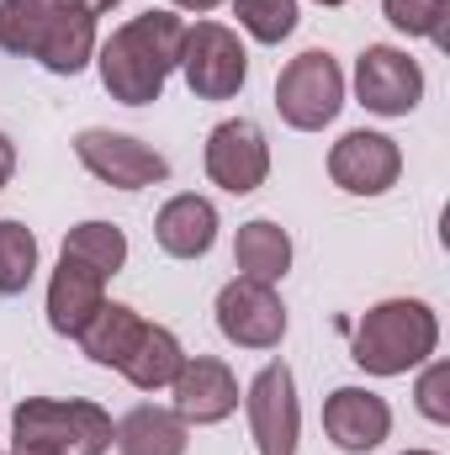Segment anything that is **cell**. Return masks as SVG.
Returning <instances> with one entry per match:
<instances>
[{"label": "cell", "instance_id": "cell-21", "mask_svg": "<svg viewBox=\"0 0 450 455\" xmlns=\"http://www.w3.org/2000/svg\"><path fill=\"white\" fill-rule=\"evenodd\" d=\"M64 254L85 259L91 270H101V275L112 281L117 270L127 265V233H122L117 223L91 218V223H80V228H69V233H64Z\"/></svg>", "mask_w": 450, "mask_h": 455}, {"label": "cell", "instance_id": "cell-14", "mask_svg": "<svg viewBox=\"0 0 450 455\" xmlns=\"http://www.w3.org/2000/svg\"><path fill=\"white\" fill-rule=\"evenodd\" d=\"M324 435L344 455H371L392 435V408L371 387H334L324 403Z\"/></svg>", "mask_w": 450, "mask_h": 455}, {"label": "cell", "instance_id": "cell-10", "mask_svg": "<svg viewBox=\"0 0 450 455\" xmlns=\"http://www.w3.org/2000/svg\"><path fill=\"white\" fill-rule=\"evenodd\" d=\"M218 329L238 349H276L286 339V302H281L276 286L233 275L218 291Z\"/></svg>", "mask_w": 450, "mask_h": 455}, {"label": "cell", "instance_id": "cell-28", "mask_svg": "<svg viewBox=\"0 0 450 455\" xmlns=\"http://www.w3.org/2000/svg\"><path fill=\"white\" fill-rule=\"evenodd\" d=\"M117 5H122V0H85V11H91V16H107V11H117Z\"/></svg>", "mask_w": 450, "mask_h": 455}, {"label": "cell", "instance_id": "cell-15", "mask_svg": "<svg viewBox=\"0 0 450 455\" xmlns=\"http://www.w3.org/2000/svg\"><path fill=\"white\" fill-rule=\"evenodd\" d=\"M101 302H107V275L75 254H59V270L48 281V329L59 339H75L101 313Z\"/></svg>", "mask_w": 450, "mask_h": 455}, {"label": "cell", "instance_id": "cell-31", "mask_svg": "<svg viewBox=\"0 0 450 455\" xmlns=\"http://www.w3.org/2000/svg\"><path fill=\"white\" fill-rule=\"evenodd\" d=\"M11 455H16V451H11Z\"/></svg>", "mask_w": 450, "mask_h": 455}, {"label": "cell", "instance_id": "cell-24", "mask_svg": "<svg viewBox=\"0 0 450 455\" xmlns=\"http://www.w3.org/2000/svg\"><path fill=\"white\" fill-rule=\"evenodd\" d=\"M382 16L403 37H430L435 48H450V0H382Z\"/></svg>", "mask_w": 450, "mask_h": 455}, {"label": "cell", "instance_id": "cell-7", "mask_svg": "<svg viewBox=\"0 0 450 455\" xmlns=\"http://www.w3.org/2000/svg\"><path fill=\"white\" fill-rule=\"evenodd\" d=\"M244 413H249V435H254L260 455H297L302 403H297V376L286 360H270L254 371V381L244 392Z\"/></svg>", "mask_w": 450, "mask_h": 455}, {"label": "cell", "instance_id": "cell-29", "mask_svg": "<svg viewBox=\"0 0 450 455\" xmlns=\"http://www.w3.org/2000/svg\"><path fill=\"white\" fill-rule=\"evenodd\" d=\"M313 5H329V11H334V5H344V0H313Z\"/></svg>", "mask_w": 450, "mask_h": 455}, {"label": "cell", "instance_id": "cell-6", "mask_svg": "<svg viewBox=\"0 0 450 455\" xmlns=\"http://www.w3.org/2000/svg\"><path fill=\"white\" fill-rule=\"evenodd\" d=\"M75 159L112 191H143V186H165L170 180V159L159 148H149L133 132H112V127L75 132Z\"/></svg>", "mask_w": 450, "mask_h": 455}, {"label": "cell", "instance_id": "cell-8", "mask_svg": "<svg viewBox=\"0 0 450 455\" xmlns=\"http://www.w3.org/2000/svg\"><path fill=\"white\" fill-rule=\"evenodd\" d=\"M202 164H207V180L228 191V196H249L270 180V143H265V127L249 122V116H228L207 132V148H202Z\"/></svg>", "mask_w": 450, "mask_h": 455}, {"label": "cell", "instance_id": "cell-30", "mask_svg": "<svg viewBox=\"0 0 450 455\" xmlns=\"http://www.w3.org/2000/svg\"><path fill=\"white\" fill-rule=\"evenodd\" d=\"M403 455H435V451H403Z\"/></svg>", "mask_w": 450, "mask_h": 455}, {"label": "cell", "instance_id": "cell-12", "mask_svg": "<svg viewBox=\"0 0 450 455\" xmlns=\"http://www.w3.org/2000/svg\"><path fill=\"white\" fill-rule=\"evenodd\" d=\"M170 408L186 419V424H197V429H213V424H223L238 413V376L228 371V360L218 355H186V365H181V376L170 381Z\"/></svg>", "mask_w": 450, "mask_h": 455}, {"label": "cell", "instance_id": "cell-4", "mask_svg": "<svg viewBox=\"0 0 450 455\" xmlns=\"http://www.w3.org/2000/svg\"><path fill=\"white\" fill-rule=\"evenodd\" d=\"M344 107V69L329 48H308L297 53L281 75H276V112L297 132H324Z\"/></svg>", "mask_w": 450, "mask_h": 455}, {"label": "cell", "instance_id": "cell-27", "mask_svg": "<svg viewBox=\"0 0 450 455\" xmlns=\"http://www.w3.org/2000/svg\"><path fill=\"white\" fill-rule=\"evenodd\" d=\"M223 0H170V11H191V16H207V11H218Z\"/></svg>", "mask_w": 450, "mask_h": 455}, {"label": "cell", "instance_id": "cell-16", "mask_svg": "<svg viewBox=\"0 0 450 455\" xmlns=\"http://www.w3.org/2000/svg\"><path fill=\"white\" fill-rule=\"evenodd\" d=\"M154 243L170 259H207L213 243H218V207L207 196H197V191L170 196L154 212Z\"/></svg>", "mask_w": 450, "mask_h": 455}, {"label": "cell", "instance_id": "cell-3", "mask_svg": "<svg viewBox=\"0 0 450 455\" xmlns=\"http://www.w3.org/2000/svg\"><path fill=\"white\" fill-rule=\"evenodd\" d=\"M112 435V413L85 397H21L11 413L16 455H107Z\"/></svg>", "mask_w": 450, "mask_h": 455}, {"label": "cell", "instance_id": "cell-11", "mask_svg": "<svg viewBox=\"0 0 450 455\" xmlns=\"http://www.w3.org/2000/svg\"><path fill=\"white\" fill-rule=\"evenodd\" d=\"M403 175V148L387 132L355 127L329 148V180L344 196H387Z\"/></svg>", "mask_w": 450, "mask_h": 455}, {"label": "cell", "instance_id": "cell-20", "mask_svg": "<svg viewBox=\"0 0 450 455\" xmlns=\"http://www.w3.org/2000/svg\"><path fill=\"white\" fill-rule=\"evenodd\" d=\"M143 313L138 307H127V302H101V313L75 334L80 339V349H85V360H96V365H122L127 360V349H133V339L143 334Z\"/></svg>", "mask_w": 450, "mask_h": 455}, {"label": "cell", "instance_id": "cell-19", "mask_svg": "<svg viewBox=\"0 0 450 455\" xmlns=\"http://www.w3.org/2000/svg\"><path fill=\"white\" fill-rule=\"evenodd\" d=\"M181 365H186V349H181V339L165 329V323H143V334L133 339V349H127V360L117 365L138 392H165L175 376H181Z\"/></svg>", "mask_w": 450, "mask_h": 455}, {"label": "cell", "instance_id": "cell-26", "mask_svg": "<svg viewBox=\"0 0 450 455\" xmlns=\"http://www.w3.org/2000/svg\"><path fill=\"white\" fill-rule=\"evenodd\" d=\"M11 175H16V143L0 132V191L11 186Z\"/></svg>", "mask_w": 450, "mask_h": 455}, {"label": "cell", "instance_id": "cell-22", "mask_svg": "<svg viewBox=\"0 0 450 455\" xmlns=\"http://www.w3.org/2000/svg\"><path fill=\"white\" fill-rule=\"evenodd\" d=\"M37 275V233L0 218V297H21Z\"/></svg>", "mask_w": 450, "mask_h": 455}, {"label": "cell", "instance_id": "cell-25", "mask_svg": "<svg viewBox=\"0 0 450 455\" xmlns=\"http://www.w3.org/2000/svg\"><path fill=\"white\" fill-rule=\"evenodd\" d=\"M450 365L446 360H424V376H419V413L430 419V424H450Z\"/></svg>", "mask_w": 450, "mask_h": 455}, {"label": "cell", "instance_id": "cell-5", "mask_svg": "<svg viewBox=\"0 0 450 455\" xmlns=\"http://www.w3.org/2000/svg\"><path fill=\"white\" fill-rule=\"evenodd\" d=\"M191 85L197 101H233L249 80V53L238 43V32L223 21H197L186 27V43H181V64H175Z\"/></svg>", "mask_w": 450, "mask_h": 455}, {"label": "cell", "instance_id": "cell-2", "mask_svg": "<svg viewBox=\"0 0 450 455\" xmlns=\"http://www.w3.org/2000/svg\"><path fill=\"white\" fill-rule=\"evenodd\" d=\"M435 349H440L435 307L419 297H387V302L366 307V318L355 323L350 360L366 376H408L424 360H435Z\"/></svg>", "mask_w": 450, "mask_h": 455}, {"label": "cell", "instance_id": "cell-1", "mask_svg": "<svg viewBox=\"0 0 450 455\" xmlns=\"http://www.w3.org/2000/svg\"><path fill=\"white\" fill-rule=\"evenodd\" d=\"M181 43H186V21L175 11H143L122 21L107 43H96V69H101L107 96L122 107L159 101L181 64Z\"/></svg>", "mask_w": 450, "mask_h": 455}, {"label": "cell", "instance_id": "cell-9", "mask_svg": "<svg viewBox=\"0 0 450 455\" xmlns=\"http://www.w3.org/2000/svg\"><path fill=\"white\" fill-rule=\"evenodd\" d=\"M355 101L376 116H408L424 101V69L392 43H371L355 59Z\"/></svg>", "mask_w": 450, "mask_h": 455}, {"label": "cell", "instance_id": "cell-18", "mask_svg": "<svg viewBox=\"0 0 450 455\" xmlns=\"http://www.w3.org/2000/svg\"><path fill=\"white\" fill-rule=\"evenodd\" d=\"M233 270L244 281H265V286L286 281V270H292V233L281 223H270V218H249L233 233Z\"/></svg>", "mask_w": 450, "mask_h": 455}, {"label": "cell", "instance_id": "cell-23", "mask_svg": "<svg viewBox=\"0 0 450 455\" xmlns=\"http://www.w3.org/2000/svg\"><path fill=\"white\" fill-rule=\"evenodd\" d=\"M233 5V16H238V27L254 37V43H265V48H281L292 32H297V0H228Z\"/></svg>", "mask_w": 450, "mask_h": 455}, {"label": "cell", "instance_id": "cell-17", "mask_svg": "<svg viewBox=\"0 0 450 455\" xmlns=\"http://www.w3.org/2000/svg\"><path fill=\"white\" fill-rule=\"evenodd\" d=\"M117 455H186L191 445V424L175 413V408H159V403H138L117 419L112 435Z\"/></svg>", "mask_w": 450, "mask_h": 455}, {"label": "cell", "instance_id": "cell-13", "mask_svg": "<svg viewBox=\"0 0 450 455\" xmlns=\"http://www.w3.org/2000/svg\"><path fill=\"white\" fill-rule=\"evenodd\" d=\"M96 16L91 11H75V5H64V11H48L32 32H27V43H21V59H37L48 75H80L91 59H96Z\"/></svg>", "mask_w": 450, "mask_h": 455}]
</instances>
